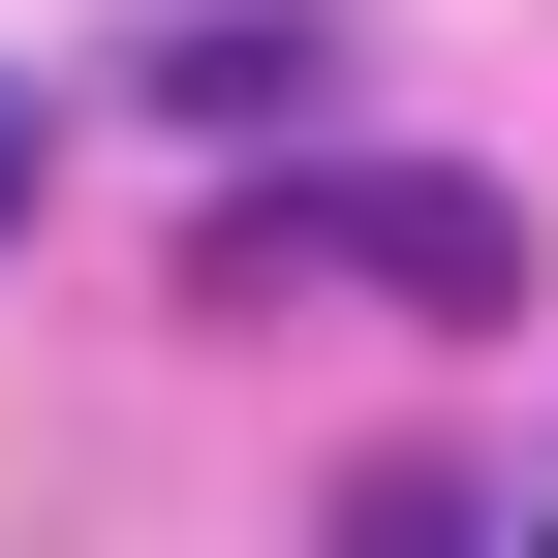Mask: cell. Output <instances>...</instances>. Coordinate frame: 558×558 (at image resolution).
<instances>
[{
	"label": "cell",
	"mask_w": 558,
	"mask_h": 558,
	"mask_svg": "<svg viewBox=\"0 0 558 558\" xmlns=\"http://www.w3.org/2000/svg\"><path fill=\"white\" fill-rule=\"evenodd\" d=\"M218 311H279V279H341V311H527V186H465V156H341V124H279V156L218 186Z\"/></svg>",
	"instance_id": "obj_1"
},
{
	"label": "cell",
	"mask_w": 558,
	"mask_h": 558,
	"mask_svg": "<svg viewBox=\"0 0 558 558\" xmlns=\"http://www.w3.org/2000/svg\"><path fill=\"white\" fill-rule=\"evenodd\" d=\"M124 94H156V124H186V156H279V124H311V94H341V32H311V0H186V32H156V62H124Z\"/></svg>",
	"instance_id": "obj_2"
},
{
	"label": "cell",
	"mask_w": 558,
	"mask_h": 558,
	"mask_svg": "<svg viewBox=\"0 0 558 558\" xmlns=\"http://www.w3.org/2000/svg\"><path fill=\"white\" fill-rule=\"evenodd\" d=\"M32 186H62V124H32V94H0V248H32Z\"/></svg>",
	"instance_id": "obj_3"
}]
</instances>
